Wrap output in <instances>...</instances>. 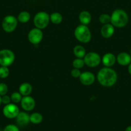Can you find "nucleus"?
Masks as SVG:
<instances>
[{"mask_svg":"<svg viewBox=\"0 0 131 131\" xmlns=\"http://www.w3.org/2000/svg\"><path fill=\"white\" fill-rule=\"evenodd\" d=\"M16 122L19 126H26L30 122V115L26 112H19L16 116Z\"/></svg>","mask_w":131,"mask_h":131,"instance_id":"15","label":"nucleus"},{"mask_svg":"<svg viewBox=\"0 0 131 131\" xmlns=\"http://www.w3.org/2000/svg\"><path fill=\"white\" fill-rule=\"evenodd\" d=\"M74 55L78 58H83L86 54V51L84 47L82 46H76L73 49Z\"/></svg>","mask_w":131,"mask_h":131,"instance_id":"18","label":"nucleus"},{"mask_svg":"<svg viewBox=\"0 0 131 131\" xmlns=\"http://www.w3.org/2000/svg\"><path fill=\"white\" fill-rule=\"evenodd\" d=\"M125 131H131V125L127 127L125 129Z\"/></svg>","mask_w":131,"mask_h":131,"instance_id":"31","label":"nucleus"},{"mask_svg":"<svg viewBox=\"0 0 131 131\" xmlns=\"http://www.w3.org/2000/svg\"><path fill=\"white\" fill-rule=\"evenodd\" d=\"M116 61L121 66H127L131 63L130 54L125 52H120L117 56Z\"/></svg>","mask_w":131,"mask_h":131,"instance_id":"12","label":"nucleus"},{"mask_svg":"<svg viewBox=\"0 0 131 131\" xmlns=\"http://www.w3.org/2000/svg\"><path fill=\"white\" fill-rule=\"evenodd\" d=\"M42 38H43V33L41 29L39 28H33L28 33V40L33 45L39 44L42 41Z\"/></svg>","mask_w":131,"mask_h":131,"instance_id":"9","label":"nucleus"},{"mask_svg":"<svg viewBox=\"0 0 131 131\" xmlns=\"http://www.w3.org/2000/svg\"><path fill=\"white\" fill-rule=\"evenodd\" d=\"M9 75V69L8 67L1 66L0 67V78L5 79L7 78Z\"/></svg>","mask_w":131,"mask_h":131,"instance_id":"25","label":"nucleus"},{"mask_svg":"<svg viewBox=\"0 0 131 131\" xmlns=\"http://www.w3.org/2000/svg\"><path fill=\"white\" fill-rule=\"evenodd\" d=\"M116 61V57L114 56V54L108 52L105 54L101 59V61L104 65L107 67H110L113 66Z\"/></svg>","mask_w":131,"mask_h":131,"instance_id":"14","label":"nucleus"},{"mask_svg":"<svg viewBox=\"0 0 131 131\" xmlns=\"http://www.w3.org/2000/svg\"><path fill=\"white\" fill-rule=\"evenodd\" d=\"M0 131H3V130H2V129H0Z\"/></svg>","mask_w":131,"mask_h":131,"instance_id":"34","label":"nucleus"},{"mask_svg":"<svg viewBox=\"0 0 131 131\" xmlns=\"http://www.w3.org/2000/svg\"><path fill=\"white\" fill-rule=\"evenodd\" d=\"M1 103H2V102H1V95H0V106H1Z\"/></svg>","mask_w":131,"mask_h":131,"instance_id":"32","label":"nucleus"},{"mask_svg":"<svg viewBox=\"0 0 131 131\" xmlns=\"http://www.w3.org/2000/svg\"><path fill=\"white\" fill-rule=\"evenodd\" d=\"M79 79L82 84L85 86H89L95 82V76L91 72H84L81 73Z\"/></svg>","mask_w":131,"mask_h":131,"instance_id":"11","label":"nucleus"},{"mask_svg":"<svg viewBox=\"0 0 131 131\" xmlns=\"http://www.w3.org/2000/svg\"><path fill=\"white\" fill-rule=\"evenodd\" d=\"M128 72L131 75V63L128 65Z\"/></svg>","mask_w":131,"mask_h":131,"instance_id":"30","label":"nucleus"},{"mask_svg":"<svg viewBox=\"0 0 131 131\" xmlns=\"http://www.w3.org/2000/svg\"><path fill=\"white\" fill-rule=\"evenodd\" d=\"M10 101H11V98L9 96L6 95H3L1 97V102H2L3 104L6 105L10 103Z\"/></svg>","mask_w":131,"mask_h":131,"instance_id":"29","label":"nucleus"},{"mask_svg":"<svg viewBox=\"0 0 131 131\" xmlns=\"http://www.w3.org/2000/svg\"><path fill=\"white\" fill-rule=\"evenodd\" d=\"M101 36L104 38H109L113 35L114 33V26L112 24H104L100 30Z\"/></svg>","mask_w":131,"mask_h":131,"instance_id":"13","label":"nucleus"},{"mask_svg":"<svg viewBox=\"0 0 131 131\" xmlns=\"http://www.w3.org/2000/svg\"><path fill=\"white\" fill-rule=\"evenodd\" d=\"M91 15L89 12L87 11H82L80 13L78 19L80 22L82 24L87 25L89 24L91 21Z\"/></svg>","mask_w":131,"mask_h":131,"instance_id":"16","label":"nucleus"},{"mask_svg":"<svg viewBox=\"0 0 131 131\" xmlns=\"http://www.w3.org/2000/svg\"><path fill=\"white\" fill-rule=\"evenodd\" d=\"M85 65L84 60H82V58H76L75 60H73V66L75 69H80L83 67Z\"/></svg>","mask_w":131,"mask_h":131,"instance_id":"23","label":"nucleus"},{"mask_svg":"<svg viewBox=\"0 0 131 131\" xmlns=\"http://www.w3.org/2000/svg\"><path fill=\"white\" fill-rule=\"evenodd\" d=\"M75 38L82 43H87L91 39V33L87 25L80 24L75 28L74 31Z\"/></svg>","mask_w":131,"mask_h":131,"instance_id":"3","label":"nucleus"},{"mask_svg":"<svg viewBox=\"0 0 131 131\" xmlns=\"http://www.w3.org/2000/svg\"><path fill=\"white\" fill-rule=\"evenodd\" d=\"M85 64L89 67H95L100 65L101 59L100 55L95 52H90L83 57Z\"/></svg>","mask_w":131,"mask_h":131,"instance_id":"7","label":"nucleus"},{"mask_svg":"<svg viewBox=\"0 0 131 131\" xmlns=\"http://www.w3.org/2000/svg\"><path fill=\"white\" fill-rule=\"evenodd\" d=\"M50 20L54 24H59L62 21V15L59 12H53L50 15Z\"/></svg>","mask_w":131,"mask_h":131,"instance_id":"20","label":"nucleus"},{"mask_svg":"<svg viewBox=\"0 0 131 131\" xmlns=\"http://www.w3.org/2000/svg\"><path fill=\"white\" fill-rule=\"evenodd\" d=\"M99 20L100 23L103 24H109V23H110V15L107 14H101L99 17Z\"/></svg>","mask_w":131,"mask_h":131,"instance_id":"24","label":"nucleus"},{"mask_svg":"<svg viewBox=\"0 0 131 131\" xmlns=\"http://www.w3.org/2000/svg\"><path fill=\"white\" fill-rule=\"evenodd\" d=\"M3 131H19V129L16 125H13V124H9L5 127Z\"/></svg>","mask_w":131,"mask_h":131,"instance_id":"27","label":"nucleus"},{"mask_svg":"<svg viewBox=\"0 0 131 131\" xmlns=\"http://www.w3.org/2000/svg\"><path fill=\"white\" fill-rule=\"evenodd\" d=\"M17 19L13 15H6L3 19L1 24L3 29L7 33L14 31L17 26Z\"/></svg>","mask_w":131,"mask_h":131,"instance_id":"6","label":"nucleus"},{"mask_svg":"<svg viewBox=\"0 0 131 131\" xmlns=\"http://www.w3.org/2000/svg\"><path fill=\"white\" fill-rule=\"evenodd\" d=\"M97 79L101 85L105 87H110L116 84L118 75L115 70L110 67L102 68L97 74Z\"/></svg>","mask_w":131,"mask_h":131,"instance_id":"1","label":"nucleus"},{"mask_svg":"<svg viewBox=\"0 0 131 131\" xmlns=\"http://www.w3.org/2000/svg\"><path fill=\"white\" fill-rule=\"evenodd\" d=\"M15 54L10 49L0 50V65L8 67L14 63Z\"/></svg>","mask_w":131,"mask_h":131,"instance_id":"5","label":"nucleus"},{"mask_svg":"<svg viewBox=\"0 0 131 131\" xmlns=\"http://www.w3.org/2000/svg\"><path fill=\"white\" fill-rule=\"evenodd\" d=\"M32 92V86L30 83H22L19 88V92L23 96L30 95Z\"/></svg>","mask_w":131,"mask_h":131,"instance_id":"17","label":"nucleus"},{"mask_svg":"<svg viewBox=\"0 0 131 131\" xmlns=\"http://www.w3.org/2000/svg\"><path fill=\"white\" fill-rule=\"evenodd\" d=\"M43 120L42 115L39 113H33L30 116V121L33 124H39Z\"/></svg>","mask_w":131,"mask_h":131,"instance_id":"19","label":"nucleus"},{"mask_svg":"<svg viewBox=\"0 0 131 131\" xmlns=\"http://www.w3.org/2000/svg\"><path fill=\"white\" fill-rule=\"evenodd\" d=\"M21 105L24 111H32L35 106V101L34 99L30 96H24L21 101Z\"/></svg>","mask_w":131,"mask_h":131,"instance_id":"10","label":"nucleus"},{"mask_svg":"<svg viewBox=\"0 0 131 131\" xmlns=\"http://www.w3.org/2000/svg\"><path fill=\"white\" fill-rule=\"evenodd\" d=\"M110 23L114 27H125L128 23V14L122 9H116L110 15Z\"/></svg>","mask_w":131,"mask_h":131,"instance_id":"2","label":"nucleus"},{"mask_svg":"<svg viewBox=\"0 0 131 131\" xmlns=\"http://www.w3.org/2000/svg\"><path fill=\"white\" fill-rule=\"evenodd\" d=\"M80 74H81V72L80 70V69L74 68V69L71 71V75L72 77H73V78H79Z\"/></svg>","mask_w":131,"mask_h":131,"instance_id":"28","label":"nucleus"},{"mask_svg":"<svg viewBox=\"0 0 131 131\" xmlns=\"http://www.w3.org/2000/svg\"><path fill=\"white\" fill-rule=\"evenodd\" d=\"M8 86L5 83H0V95L3 96L6 95L8 92Z\"/></svg>","mask_w":131,"mask_h":131,"instance_id":"26","label":"nucleus"},{"mask_svg":"<svg viewBox=\"0 0 131 131\" xmlns=\"http://www.w3.org/2000/svg\"><path fill=\"white\" fill-rule=\"evenodd\" d=\"M19 113V109L15 104H8L5 105L3 110V113L4 116L9 119H13L16 118Z\"/></svg>","mask_w":131,"mask_h":131,"instance_id":"8","label":"nucleus"},{"mask_svg":"<svg viewBox=\"0 0 131 131\" xmlns=\"http://www.w3.org/2000/svg\"><path fill=\"white\" fill-rule=\"evenodd\" d=\"M22 96L23 95L19 92H14V93H12L11 96H10V98H11V101L14 103L16 104L21 102L22 98H23Z\"/></svg>","mask_w":131,"mask_h":131,"instance_id":"22","label":"nucleus"},{"mask_svg":"<svg viewBox=\"0 0 131 131\" xmlns=\"http://www.w3.org/2000/svg\"><path fill=\"white\" fill-rule=\"evenodd\" d=\"M130 56H131V49H130Z\"/></svg>","mask_w":131,"mask_h":131,"instance_id":"33","label":"nucleus"},{"mask_svg":"<svg viewBox=\"0 0 131 131\" xmlns=\"http://www.w3.org/2000/svg\"><path fill=\"white\" fill-rule=\"evenodd\" d=\"M50 21V15L46 12H39L35 15L33 23L36 28L39 29H44L48 26Z\"/></svg>","mask_w":131,"mask_h":131,"instance_id":"4","label":"nucleus"},{"mask_svg":"<svg viewBox=\"0 0 131 131\" xmlns=\"http://www.w3.org/2000/svg\"><path fill=\"white\" fill-rule=\"evenodd\" d=\"M30 19V14L26 11H23L18 15L17 20L21 23H26Z\"/></svg>","mask_w":131,"mask_h":131,"instance_id":"21","label":"nucleus"}]
</instances>
